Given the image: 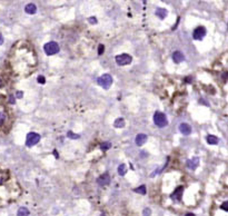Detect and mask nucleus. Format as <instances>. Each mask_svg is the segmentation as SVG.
I'll return each mask as SVG.
<instances>
[{
	"label": "nucleus",
	"instance_id": "1",
	"mask_svg": "<svg viewBox=\"0 0 228 216\" xmlns=\"http://www.w3.org/2000/svg\"><path fill=\"white\" fill-rule=\"evenodd\" d=\"M154 123H155V125L158 126V127H165V126H167V124H168L167 116H166L164 113H161V111H156V113L154 114Z\"/></svg>",
	"mask_w": 228,
	"mask_h": 216
},
{
	"label": "nucleus",
	"instance_id": "2",
	"mask_svg": "<svg viewBox=\"0 0 228 216\" xmlns=\"http://www.w3.org/2000/svg\"><path fill=\"white\" fill-rule=\"evenodd\" d=\"M97 83L99 86H101L104 89H109L110 86L113 85V77L109 74H104L97 79Z\"/></svg>",
	"mask_w": 228,
	"mask_h": 216
},
{
	"label": "nucleus",
	"instance_id": "3",
	"mask_svg": "<svg viewBox=\"0 0 228 216\" xmlns=\"http://www.w3.org/2000/svg\"><path fill=\"white\" fill-rule=\"evenodd\" d=\"M43 50L46 52L47 56H52L56 55L57 52H59L60 48L59 45L55 41H50V43H47L45 46H43Z\"/></svg>",
	"mask_w": 228,
	"mask_h": 216
},
{
	"label": "nucleus",
	"instance_id": "4",
	"mask_svg": "<svg viewBox=\"0 0 228 216\" xmlns=\"http://www.w3.org/2000/svg\"><path fill=\"white\" fill-rule=\"evenodd\" d=\"M132 60V57L128 54H121V55L116 56V63L118 66H126L129 65Z\"/></svg>",
	"mask_w": 228,
	"mask_h": 216
},
{
	"label": "nucleus",
	"instance_id": "5",
	"mask_svg": "<svg viewBox=\"0 0 228 216\" xmlns=\"http://www.w3.org/2000/svg\"><path fill=\"white\" fill-rule=\"evenodd\" d=\"M39 140H40V135L37 133H29L27 135V139H26V145L28 147L35 146L36 144H38Z\"/></svg>",
	"mask_w": 228,
	"mask_h": 216
},
{
	"label": "nucleus",
	"instance_id": "6",
	"mask_svg": "<svg viewBox=\"0 0 228 216\" xmlns=\"http://www.w3.org/2000/svg\"><path fill=\"white\" fill-rule=\"evenodd\" d=\"M205 36H206V28L203 27V26L197 27V28L194 30V32H193V38H194L195 40H202Z\"/></svg>",
	"mask_w": 228,
	"mask_h": 216
},
{
	"label": "nucleus",
	"instance_id": "7",
	"mask_svg": "<svg viewBox=\"0 0 228 216\" xmlns=\"http://www.w3.org/2000/svg\"><path fill=\"white\" fill-rule=\"evenodd\" d=\"M182 193H184V187L182 186L177 187V188L174 191V193H171L170 198L173 199L174 202H179L182 197Z\"/></svg>",
	"mask_w": 228,
	"mask_h": 216
},
{
	"label": "nucleus",
	"instance_id": "8",
	"mask_svg": "<svg viewBox=\"0 0 228 216\" xmlns=\"http://www.w3.org/2000/svg\"><path fill=\"white\" fill-rule=\"evenodd\" d=\"M97 183L99 186H106V185H108L110 183V176L108 173H105L100 175L97 179Z\"/></svg>",
	"mask_w": 228,
	"mask_h": 216
},
{
	"label": "nucleus",
	"instance_id": "9",
	"mask_svg": "<svg viewBox=\"0 0 228 216\" xmlns=\"http://www.w3.org/2000/svg\"><path fill=\"white\" fill-rule=\"evenodd\" d=\"M199 165V158L198 157H194L189 161H187V167L191 170H195Z\"/></svg>",
	"mask_w": 228,
	"mask_h": 216
},
{
	"label": "nucleus",
	"instance_id": "10",
	"mask_svg": "<svg viewBox=\"0 0 228 216\" xmlns=\"http://www.w3.org/2000/svg\"><path fill=\"white\" fill-rule=\"evenodd\" d=\"M173 60L174 63H176V64H180V63H182L185 60V56H184L182 52L177 50L173 54Z\"/></svg>",
	"mask_w": 228,
	"mask_h": 216
},
{
	"label": "nucleus",
	"instance_id": "11",
	"mask_svg": "<svg viewBox=\"0 0 228 216\" xmlns=\"http://www.w3.org/2000/svg\"><path fill=\"white\" fill-rule=\"evenodd\" d=\"M147 135H145V134H138V135L136 136V139H135V143L137 146H143L145 145V143L147 142Z\"/></svg>",
	"mask_w": 228,
	"mask_h": 216
},
{
	"label": "nucleus",
	"instance_id": "12",
	"mask_svg": "<svg viewBox=\"0 0 228 216\" xmlns=\"http://www.w3.org/2000/svg\"><path fill=\"white\" fill-rule=\"evenodd\" d=\"M179 130H180V133H182V135H190V133H191V127H190L188 124L182 123L179 125Z\"/></svg>",
	"mask_w": 228,
	"mask_h": 216
},
{
	"label": "nucleus",
	"instance_id": "13",
	"mask_svg": "<svg viewBox=\"0 0 228 216\" xmlns=\"http://www.w3.org/2000/svg\"><path fill=\"white\" fill-rule=\"evenodd\" d=\"M155 13H156V16L159 19H165L166 17H167V15H168V11L166 10V9H164V8H157L156 9V11H155Z\"/></svg>",
	"mask_w": 228,
	"mask_h": 216
},
{
	"label": "nucleus",
	"instance_id": "14",
	"mask_svg": "<svg viewBox=\"0 0 228 216\" xmlns=\"http://www.w3.org/2000/svg\"><path fill=\"white\" fill-rule=\"evenodd\" d=\"M25 11L28 15H35V13H37V7H36L35 4H28L25 7Z\"/></svg>",
	"mask_w": 228,
	"mask_h": 216
},
{
	"label": "nucleus",
	"instance_id": "15",
	"mask_svg": "<svg viewBox=\"0 0 228 216\" xmlns=\"http://www.w3.org/2000/svg\"><path fill=\"white\" fill-rule=\"evenodd\" d=\"M218 142H219V139H218L216 136H214V135L207 136V143L209 145H217L218 144Z\"/></svg>",
	"mask_w": 228,
	"mask_h": 216
},
{
	"label": "nucleus",
	"instance_id": "16",
	"mask_svg": "<svg viewBox=\"0 0 228 216\" xmlns=\"http://www.w3.org/2000/svg\"><path fill=\"white\" fill-rule=\"evenodd\" d=\"M114 126L116 128H123L124 126H125V119L121 118V117H120V118H117L115 120Z\"/></svg>",
	"mask_w": 228,
	"mask_h": 216
},
{
	"label": "nucleus",
	"instance_id": "17",
	"mask_svg": "<svg viewBox=\"0 0 228 216\" xmlns=\"http://www.w3.org/2000/svg\"><path fill=\"white\" fill-rule=\"evenodd\" d=\"M17 216H29V211L26 207H20L18 209Z\"/></svg>",
	"mask_w": 228,
	"mask_h": 216
},
{
	"label": "nucleus",
	"instance_id": "18",
	"mask_svg": "<svg viewBox=\"0 0 228 216\" xmlns=\"http://www.w3.org/2000/svg\"><path fill=\"white\" fill-rule=\"evenodd\" d=\"M127 173V166L125 164H120L118 166V174L120 176H125Z\"/></svg>",
	"mask_w": 228,
	"mask_h": 216
},
{
	"label": "nucleus",
	"instance_id": "19",
	"mask_svg": "<svg viewBox=\"0 0 228 216\" xmlns=\"http://www.w3.org/2000/svg\"><path fill=\"white\" fill-rule=\"evenodd\" d=\"M135 192L136 193H139V194L141 195H145L146 194V186H145V185H141V186L137 187V188H135Z\"/></svg>",
	"mask_w": 228,
	"mask_h": 216
},
{
	"label": "nucleus",
	"instance_id": "20",
	"mask_svg": "<svg viewBox=\"0 0 228 216\" xmlns=\"http://www.w3.org/2000/svg\"><path fill=\"white\" fill-rule=\"evenodd\" d=\"M67 137L71 138V139H78V138L80 137V135H78V134H74L71 130H69L67 133Z\"/></svg>",
	"mask_w": 228,
	"mask_h": 216
},
{
	"label": "nucleus",
	"instance_id": "21",
	"mask_svg": "<svg viewBox=\"0 0 228 216\" xmlns=\"http://www.w3.org/2000/svg\"><path fill=\"white\" fill-rule=\"evenodd\" d=\"M110 147H111V143H109V142H105V143H102V144L100 145V148H101L102 150H107V149H109Z\"/></svg>",
	"mask_w": 228,
	"mask_h": 216
},
{
	"label": "nucleus",
	"instance_id": "22",
	"mask_svg": "<svg viewBox=\"0 0 228 216\" xmlns=\"http://www.w3.org/2000/svg\"><path fill=\"white\" fill-rule=\"evenodd\" d=\"M37 80H38V83H39V84H41V85H43V84H46V78L42 76V75L38 76V78H37Z\"/></svg>",
	"mask_w": 228,
	"mask_h": 216
},
{
	"label": "nucleus",
	"instance_id": "23",
	"mask_svg": "<svg viewBox=\"0 0 228 216\" xmlns=\"http://www.w3.org/2000/svg\"><path fill=\"white\" fill-rule=\"evenodd\" d=\"M220 208H221L223 211H225V212H227V211H228V202H227V201H225L224 203L221 204Z\"/></svg>",
	"mask_w": 228,
	"mask_h": 216
},
{
	"label": "nucleus",
	"instance_id": "24",
	"mask_svg": "<svg viewBox=\"0 0 228 216\" xmlns=\"http://www.w3.org/2000/svg\"><path fill=\"white\" fill-rule=\"evenodd\" d=\"M143 215L144 216H150L152 215V211H150V208H145L144 212H143Z\"/></svg>",
	"mask_w": 228,
	"mask_h": 216
},
{
	"label": "nucleus",
	"instance_id": "25",
	"mask_svg": "<svg viewBox=\"0 0 228 216\" xmlns=\"http://www.w3.org/2000/svg\"><path fill=\"white\" fill-rule=\"evenodd\" d=\"M104 51H105V47H104V45H99V47H98V55H102Z\"/></svg>",
	"mask_w": 228,
	"mask_h": 216
},
{
	"label": "nucleus",
	"instance_id": "26",
	"mask_svg": "<svg viewBox=\"0 0 228 216\" xmlns=\"http://www.w3.org/2000/svg\"><path fill=\"white\" fill-rule=\"evenodd\" d=\"M88 21L90 22L91 25H96V24H97V18L96 17H90L88 19Z\"/></svg>",
	"mask_w": 228,
	"mask_h": 216
},
{
	"label": "nucleus",
	"instance_id": "27",
	"mask_svg": "<svg viewBox=\"0 0 228 216\" xmlns=\"http://www.w3.org/2000/svg\"><path fill=\"white\" fill-rule=\"evenodd\" d=\"M4 119H6V115H4V113H0V126L4 124Z\"/></svg>",
	"mask_w": 228,
	"mask_h": 216
},
{
	"label": "nucleus",
	"instance_id": "28",
	"mask_svg": "<svg viewBox=\"0 0 228 216\" xmlns=\"http://www.w3.org/2000/svg\"><path fill=\"white\" fill-rule=\"evenodd\" d=\"M16 96H17V98H22V96H24V93H22V91H17Z\"/></svg>",
	"mask_w": 228,
	"mask_h": 216
},
{
	"label": "nucleus",
	"instance_id": "29",
	"mask_svg": "<svg viewBox=\"0 0 228 216\" xmlns=\"http://www.w3.org/2000/svg\"><path fill=\"white\" fill-rule=\"evenodd\" d=\"M4 43V37H2V35L0 34V45H2Z\"/></svg>",
	"mask_w": 228,
	"mask_h": 216
},
{
	"label": "nucleus",
	"instance_id": "30",
	"mask_svg": "<svg viewBox=\"0 0 228 216\" xmlns=\"http://www.w3.org/2000/svg\"><path fill=\"white\" fill-rule=\"evenodd\" d=\"M10 104H15V98L13 96H10Z\"/></svg>",
	"mask_w": 228,
	"mask_h": 216
},
{
	"label": "nucleus",
	"instance_id": "31",
	"mask_svg": "<svg viewBox=\"0 0 228 216\" xmlns=\"http://www.w3.org/2000/svg\"><path fill=\"white\" fill-rule=\"evenodd\" d=\"M185 80H186L187 83H189V81L191 80V77H187V78H186V79H185Z\"/></svg>",
	"mask_w": 228,
	"mask_h": 216
},
{
	"label": "nucleus",
	"instance_id": "32",
	"mask_svg": "<svg viewBox=\"0 0 228 216\" xmlns=\"http://www.w3.org/2000/svg\"><path fill=\"white\" fill-rule=\"evenodd\" d=\"M186 216H195V215H194V214H190V213H189V214H187Z\"/></svg>",
	"mask_w": 228,
	"mask_h": 216
},
{
	"label": "nucleus",
	"instance_id": "33",
	"mask_svg": "<svg viewBox=\"0 0 228 216\" xmlns=\"http://www.w3.org/2000/svg\"><path fill=\"white\" fill-rule=\"evenodd\" d=\"M100 216H106V215H105V214H101V215H100Z\"/></svg>",
	"mask_w": 228,
	"mask_h": 216
}]
</instances>
